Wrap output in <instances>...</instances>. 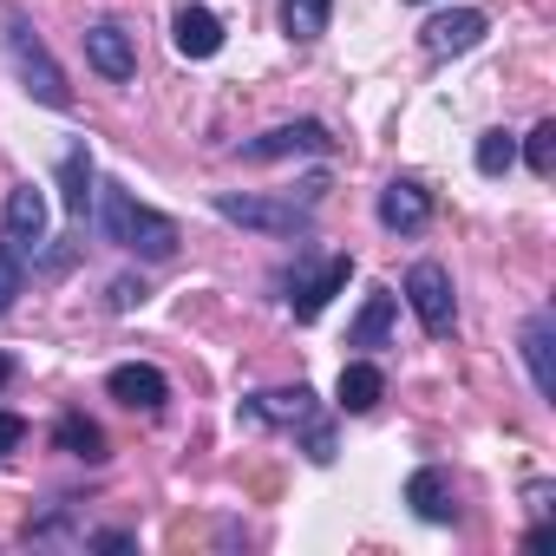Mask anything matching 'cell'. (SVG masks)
I'll return each mask as SVG.
<instances>
[{
    "label": "cell",
    "instance_id": "6da1fadb",
    "mask_svg": "<svg viewBox=\"0 0 556 556\" xmlns=\"http://www.w3.org/2000/svg\"><path fill=\"white\" fill-rule=\"evenodd\" d=\"M105 229H112V242H125V249H138L144 262H170L177 255V223L170 216H157V210H144L131 190H105Z\"/></svg>",
    "mask_w": 556,
    "mask_h": 556
},
{
    "label": "cell",
    "instance_id": "7a4b0ae2",
    "mask_svg": "<svg viewBox=\"0 0 556 556\" xmlns=\"http://www.w3.org/2000/svg\"><path fill=\"white\" fill-rule=\"evenodd\" d=\"M242 419H249V426H302V432H308V458H315V465H334V432H328V419L315 413V393H308V387L255 393V400H242Z\"/></svg>",
    "mask_w": 556,
    "mask_h": 556
},
{
    "label": "cell",
    "instance_id": "3957f363",
    "mask_svg": "<svg viewBox=\"0 0 556 556\" xmlns=\"http://www.w3.org/2000/svg\"><path fill=\"white\" fill-rule=\"evenodd\" d=\"M8 53H14V66H21V79L34 86V99H40V105H60V112L73 105V86H66V73L53 66V53H47V47L34 40V27H27L21 14L8 21Z\"/></svg>",
    "mask_w": 556,
    "mask_h": 556
},
{
    "label": "cell",
    "instance_id": "277c9868",
    "mask_svg": "<svg viewBox=\"0 0 556 556\" xmlns=\"http://www.w3.org/2000/svg\"><path fill=\"white\" fill-rule=\"evenodd\" d=\"M406 302L419 308V321H426V334H452V321H458V308H452V275H445L439 262H419V268L406 275Z\"/></svg>",
    "mask_w": 556,
    "mask_h": 556
},
{
    "label": "cell",
    "instance_id": "5b68a950",
    "mask_svg": "<svg viewBox=\"0 0 556 556\" xmlns=\"http://www.w3.org/2000/svg\"><path fill=\"white\" fill-rule=\"evenodd\" d=\"M216 210H223L229 223H249V229H268V236H302V229H308V210L268 203V197H236V190H223Z\"/></svg>",
    "mask_w": 556,
    "mask_h": 556
},
{
    "label": "cell",
    "instance_id": "8992f818",
    "mask_svg": "<svg viewBox=\"0 0 556 556\" xmlns=\"http://www.w3.org/2000/svg\"><path fill=\"white\" fill-rule=\"evenodd\" d=\"M419 40H426V53H432V60H452V53H471V47L484 40V14H478V8H452V14H439V21H426V27H419Z\"/></svg>",
    "mask_w": 556,
    "mask_h": 556
},
{
    "label": "cell",
    "instance_id": "52a82bcc",
    "mask_svg": "<svg viewBox=\"0 0 556 556\" xmlns=\"http://www.w3.org/2000/svg\"><path fill=\"white\" fill-rule=\"evenodd\" d=\"M47 242V197L34 190V184H21L14 197H8V249L14 255H34Z\"/></svg>",
    "mask_w": 556,
    "mask_h": 556
},
{
    "label": "cell",
    "instance_id": "ba28073f",
    "mask_svg": "<svg viewBox=\"0 0 556 556\" xmlns=\"http://www.w3.org/2000/svg\"><path fill=\"white\" fill-rule=\"evenodd\" d=\"M426 216H432V197H426V184H413V177H393V184L380 190V223H387V229L413 236V229H426Z\"/></svg>",
    "mask_w": 556,
    "mask_h": 556
},
{
    "label": "cell",
    "instance_id": "9c48e42d",
    "mask_svg": "<svg viewBox=\"0 0 556 556\" xmlns=\"http://www.w3.org/2000/svg\"><path fill=\"white\" fill-rule=\"evenodd\" d=\"M86 60H92V66H99L105 79H118V86H125V79L138 73V53H131V34H125V27H112V21H99V27L86 34Z\"/></svg>",
    "mask_w": 556,
    "mask_h": 556
},
{
    "label": "cell",
    "instance_id": "30bf717a",
    "mask_svg": "<svg viewBox=\"0 0 556 556\" xmlns=\"http://www.w3.org/2000/svg\"><path fill=\"white\" fill-rule=\"evenodd\" d=\"M328 144H334V138H328V125L302 118V125H282V131H268V138H255V144H242V157L268 164V157H295V151H328Z\"/></svg>",
    "mask_w": 556,
    "mask_h": 556
},
{
    "label": "cell",
    "instance_id": "8fae6325",
    "mask_svg": "<svg viewBox=\"0 0 556 556\" xmlns=\"http://www.w3.org/2000/svg\"><path fill=\"white\" fill-rule=\"evenodd\" d=\"M348 275H354V255H334V262H328L321 275H308V282H295V295H289V302H295V321H315V315H321V308H328V302H334V295L348 289Z\"/></svg>",
    "mask_w": 556,
    "mask_h": 556
},
{
    "label": "cell",
    "instance_id": "7c38bea8",
    "mask_svg": "<svg viewBox=\"0 0 556 556\" xmlns=\"http://www.w3.org/2000/svg\"><path fill=\"white\" fill-rule=\"evenodd\" d=\"M170 40H177V53H184V60H210V53L223 47V21H216L210 8H177Z\"/></svg>",
    "mask_w": 556,
    "mask_h": 556
},
{
    "label": "cell",
    "instance_id": "4fadbf2b",
    "mask_svg": "<svg viewBox=\"0 0 556 556\" xmlns=\"http://www.w3.org/2000/svg\"><path fill=\"white\" fill-rule=\"evenodd\" d=\"M105 387H112V400H118V406H131V413H157V406H164V393H170L157 367H112V380H105Z\"/></svg>",
    "mask_w": 556,
    "mask_h": 556
},
{
    "label": "cell",
    "instance_id": "5bb4252c",
    "mask_svg": "<svg viewBox=\"0 0 556 556\" xmlns=\"http://www.w3.org/2000/svg\"><path fill=\"white\" fill-rule=\"evenodd\" d=\"M549 341H556V321H549V308H543V315H530V328H523V361H530V380H536V393H543V400H556Z\"/></svg>",
    "mask_w": 556,
    "mask_h": 556
},
{
    "label": "cell",
    "instance_id": "9a60e30c",
    "mask_svg": "<svg viewBox=\"0 0 556 556\" xmlns=\"http://www.w3.org/2000/svg\"><path fill=\"white\" fill-rule=\"evenodd\" d=\"M380 393H387V380H380V367H374V361H348V367H341V387H334L341 413H374V406H380Z\"/></svg>",
    "mask_w": 556,
    "mask_h": 556
},
{
    "label": "cell",
    "instance_id": "2e32d148",
    "mask_svg": "<svg viewBox=\"0 0 556 556\" xmlns=\"http://www.w3.org/2000/svg\"><path fill=\"white\" fill-rule=\"evenodd\" d=\"M393 308H400V295H393V289H374V295H367V308H361V321H354V334H348V348H361V354H374V348H387V328H393Z\"/></svg>",
    "mask_w": 556,
    "mask_h": 556
},
{
    "label": "cell",
    "instance_id": "e0dca14e",
    "mask_svg": "<svg viewBox=\"0 0 556 556\" xmlns=\"http://www.w3.org/2000/svg\"><path fill=\"white\" fill-rule=\"evenodd\" d=\"M406 504H413L426 523H452V510H458V504H452V484H445V471H432V465H426V471H413V484H406Z\"/></svg>",
    "mask_w": 556,
    "mask_h": 556
},
{
    "label": "cell",
    "instance_id": "ac0fdd59",
    "mask_svg": "<svg viewBox=\"0 0 556 556\" xmlns=\"http://www.w3.org/2000/svg\"><path fill=\"white\" fill-rule=\"evenodd\" d=\"M60 197H66V216L86 223V210H92V157H86V144L66 151V164H60Z\"/></svg>",
    "mask_w": 556,
    "mask_h": 556
},
{
    "label": "cell",
    "instance_id": "d6986e66",
    "mask_svg": "<svg viewBox=\"0 0 556 556\" xmlns=\"http://www.w3.org/2000/svg\"><path fill=\"white\" fill-rule=\"evenodd\" d=\"M60 452H73V458L99 465V458H105V432H99L86 413H66V419H60Z\"/></svg>",
    "mask_w": 556,
    "mask_h": 556
},
{
    "label": "cell",
    "instance_id": "ffe728a7",
    "mask_svg": "<svg viewBox=\"0 0 556 556\" xmlns=\"http://www.w3.org/2000/svg\"><path fill=\"white\" fill-rule=\"evenodd\" d=\"M328 8H334V0H282L289 40H321V34H328Z\"/></svg>",
    "mask_w": 556,
    "mask_h": 556
},
{
    "label": "cell",
    "instance_id": "44dd1931",
    "mask_svg": "<svg viewBox=\"0 0 556 556\" xmlns=\"http://www.w3.org/2000/svg\"><path fill=\"white\" fill-rule=\"evenodd\" d=\"M510 164H517V138H510V131H484V138H478V170H484V177H504Z\"/></svg>",
    "mask_w": 556,
    "mask_h": 556
},
{
    "label": "cell",
    "instance_id": "7402d4cb",
    "mask_svg": "<svg viewBox=\"0 0 556 556\" xmlns=\"http://www.w3.org/2000/svg\"><path fill=\"white\" fill-rule=\"evenodd\" d=\"M523 157H530V170H536V177H549V170H556V118H543V125L530 131Z\"/></svg>",
    "mask_w": 556,
    "mask_h": 556
},
{
    "label": "cell",
    "instance_id": "603a6c76",
    "mask_svg": "<svg viewBox=\"0 0 556 556\" xmlns=\"http://www.w3.org/2000/svg\"><path fill=\"white\" fill-rule=\"evenodd\" d=\"M14 295H21V255H14V249H0V315L14 308Z\"/></svg>",
    "mask_w": 556,
    "mask_h": 556
},
{
    "label": "cell",
    "instance_id": "cb8c5ba5",
    "mask_svg": "<svg viewBox=\"0 0 556 556\" xmlns=\"http://www.w3.org/2000/svg\"><path fill=\"white\" fill-rule=\"evenodd\" d=\"M21 439H27V419H21V413H0V458H14Z\"/></svg>",
    "mask_w": 556,
    "mask_h": 556
},
{
    "label": "cell",
    "instance_id": "d4e9b609",
    "mask_svg": "<svg viewBox=\"0 0 556 556\" xmlns=\"http://www.w3.org/2000/svg\"><path fill=\"white\" fill-rule=\"evenodd\" d=\"M249 491H255L262 504H275V497H282V478H275V471H249Z\"/></svg>",
    "mask_w": 556,
    "mask_h": 556
},
{
    "label": "cell",
    "instance_id": "484cf974",
    "mask_svg": "<svg viewBox=\"0 0 556 556\" xmlns=\"http://www.w3.org/2000/svg\"><path fill=\"white\" fill-rule=\"evenodd\" d=\"M131 302H144V289L138 282H112V308H131Z\"/></svg>",
    "mask_w": 556,
    "mask_h": 556
},
{
    "label": "cell",
    "instance_id": "4316f807",
    "mask_svg": "<svg viewBox=\"0 0 556 556\" xmlns=\"http://www.w3.org/2000/svg\"><path fill=\"white\" fill-rule=\"evenodd\" d=\"M8 374H14V361H8V354H0V387H8Z\"/></svg>",
    "mask_w": 556,
    "mask_h": 556
}]
</instances>
